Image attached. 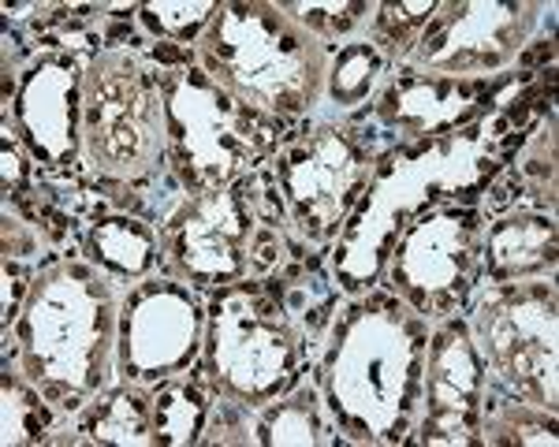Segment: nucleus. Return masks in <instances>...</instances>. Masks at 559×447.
Masks as SVG:
<instances>
[{
  "mask_svg": "<svg viewBox=\"0 0 559 447\" xmlns=\"http://www.w3.org/2000/svg\"><path fill=\"white\" fill-rule=\"evenodd\" d=\"M134 75L139 71L128 57H105L94 64L86 83L90 149L116 176H131L160 149L157 109Z\"/></svg>",
  "mask_w": 559,
  "mask_h": 447,
  "instance_id": "1",
  "label": "nucleus"
}]
</instances>
